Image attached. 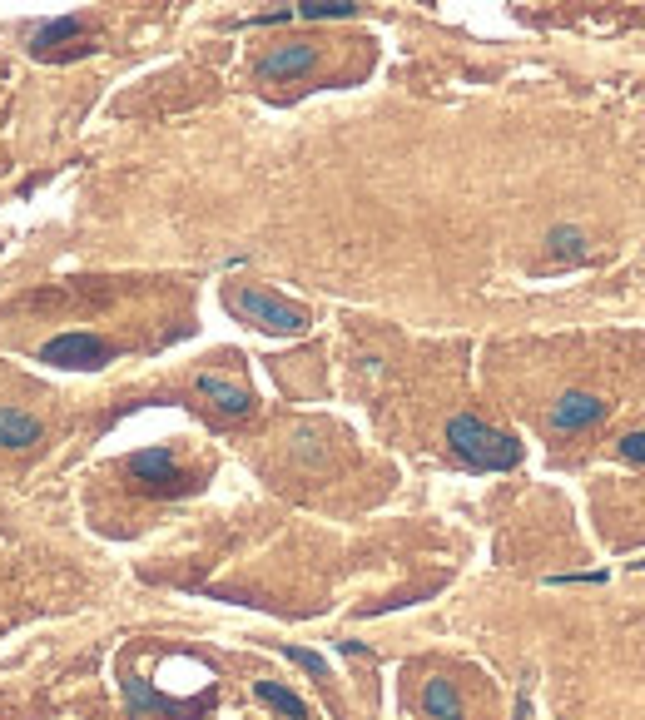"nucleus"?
<instances>
[{
    "label": "nucleus",
    "instance_id": "obj_1",
    "mask_svg": "<svg viewBox=\"0 0 645 720\" xmlns=\"http://www.w3.org/2000/svg\"><path fill=\"white\" fill-rule=\"evenodd\" d=\"M447 442H452V452H457L467 467H477V472H507V467L521 462V442H516L512 432L487 428V423L472 418V413H457V418L447 423Z\"/></svg>",
    "mask_w": 645,
    "mask_h": 720
},
{
    "label": "nucleus",
    "instance_id": "obj_2",
    "mask_svg": "<svg viewBox=\"0 0 645 720\" xmlns=\"http://www.w3.org/2000/svg\"><path fill=\"white\" fill-rule=\"evenodd\" d=\"M229 313H239L244 323H254L263 333H303L308 328V313L263 293V288H229Z\"/></svg>",
    "mask_w": 645,
    "mask_h": 720
},
{
    "label": "nucleus",
    "instance_id": "obj_3",
    "mask_svg": "<svg viewBox=\"0 0 645 720\" xmlns=\"http://www.w3.org/2000/svg\"><path fill=\"white\" fill-rule=\"evenodd\" d=\"M110 358H115V343H105L95 333H60V338H50L40 348V363H50V368H80V373L100 368Z\"/></svg>",
    "mask_w": 645,
    "mask_h": 720
},
{
    "label": "nucleus",
    "instance_id": "obj_4",
    "mask_svg": "<svg viewBox=\"0 0 645 720\" xmlns=\"http://www.w3.org/2000/svg\"><path fill=\"white\" fill-rule=\"evenodd\" d=\"M129 472H134L154 497H174V492H184V472L174 467V457H169L164 447H144V452H134V457H129Z\"/></svg>",
    "mask_w": 645,
    "mask_h": 720
},
{
    "label": "nucleus",
    "instance_id": "obj_5",
    "mask_svg": "<svg viewBox=\"0 0 645 720\" xmlns=\"http://www.w3.org/2000/svg\"><path fill=\"white\" fill-rule=\"evenodd\" d=\"M601 418H606V403L596 393H561L551 403V428L556 432H581L591 423H601Z\"/></svg>",
    "mask_w": 645,
    "mask_h": 720
},
{
    "label": "nucleus",
    "instance_id": "obj_6",
    "mask_svg": "<svg viewBox=\"0 0 645 720\" xmlns=\"http://www.w3.org/2000/svg\"><path fill=\"white\" fill-rule=\"evenodd\" d=\"M313 65H318L313 45H283V50H273V55L258 60V75L263 80H293V75H308Z\"/></svg>",
    "mask_w": 645,
    "mask_h": 720
},
{
    "label": "nucleus",
    "instance_id": "obj_7",
    "mask_svg": "<svg viewBox=\"0 0 645 720\" xmlns=\"http://www.w3.org/2000/svg\"><path fill=\"white\" fill-rule=\"evenodd\" d=\"M194 388L219 408V413H229V418H244L249 408H254V398H249V388H239V383H229V378H214V373H199L194 378Z\"/></svg>",
    "mask_w": 645,
    "mask_h": 720
},
{
    "label": "nucleus",
    "instance_id": "obj_8",
    "mask_svg": "<svg viewBox=\"0 0 645 720\" xmlns=\"http://www.w3.org/2000/svg\"><path fill=\"white\" fill-rule=\"evenodd\" d=\"M40 442V418L20 408H0V447H35Z\"/></svg>",
    "mask_w": 645,
    "mask_h": 720
},
{
    "label": "nucleus",
    "instance_id": "obj_9",
    "mask_svg": "<svg viewBox=\"0 0 645 720\" xmlns=\"http://www.w3.org/2000/svg\"><path fill=\"white\" fill-rule=\"evenodd\" d=\"M254 696L263 701V706H273L278 716L288 720H308V701H298L293 691H283L278 681H254Z\"/></svg>",
    "mask_w": 645,
    "mask_h": 720
},
{
    "label": "nucleus",
    "instance_id": "obj_10",
    "mask_svg": "<svg viewBox=\"0 0 645 720\" xmlns=\"http://www.w3.org/2000/svg\"><path fill=\"white\" fill-rule=\"evenodd\" d=\"M422 706H427V716L432 720H462V701H457V691H452L447 681H427Z\"/></svg>",
    "mask_w": 645,
    "mask_h": 720
},
{
    "label": "nucleus",
    "instance_id": "obj_11",
    "mask_svg": "<svg viewBox=\"0 0 645 720\" xmlns=\"http://www.w3.org/2000/svg\"><path fill=\"white\" fill-rule=\"evenodd\" d=\"M546 244H551V259H566V264L586 259V234H581L576 224H556V229L546 234Z\"/></svg>",
    "mask_w": 645,
    "mask_h": 720
},
{
    "label": "nucleus",
    "instance_id": "obj_12",
    "mask_svg": "<svg viewBox=\"0 0 645 720\" xmlns=\"http://www.w3.org/2000/svg\"><path fill=\"white\" fill-rule=\"evenodd\" d=\"M80 30H85V25H80L75 15H65V20H50V25H40V30H35V55H50L55 45H65V40H80Z\"/></svg>",
    "mask_w": 645,
    "mask_h": 720
},
{
    "label": "nucleus",
    "instance_id": "obj_13",
    "mask_svg": "<svg viewBox=\"0 0 645 720\" xmlns=\"http://www.w3.org/2000/svg\"><path fill=\"white\" fill-rule=\"evenodd\" d=\"M358 5L353 0H298L293 5V20H343V15H353Z\"/></svg>",
    "mask_w": 645,
    "mask_h": 720
},
{
    "label": "nucleus",
    "instance_id": "obj_14",
    "mask_svg": "<svg viewBox=\"0 0 645 720\" xmlns=\"http://www.w3.org/2000/svg\"><path fill=\"white\" fill-rule=\"evenodd\" d=\"M283 656H288V661H298L308 676H328V661H323L318 651H303V646H283Z\"/></svg>",
    "mask_w": 645,
    "mask_h": 720
},
{
    "label": "nucleus",
    "instance_id": "obj_15",
    "mask_svg": "<svg viewBox=\"0 0 645 720\" xmlns=\"http://www.w3.org/2000/svg\"><path fill=\"white\" fill-rule=\"evenodd\" d=\"M621 457L645 462V432H626V437H621Z\"/></svg>",
    "mask_w": 645,
    "mask_h": 720
}]
</instances>
